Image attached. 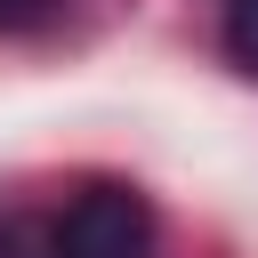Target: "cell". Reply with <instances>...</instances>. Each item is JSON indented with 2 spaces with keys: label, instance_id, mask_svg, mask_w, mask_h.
<instances>
[{
  "label": "cell",
  "instance_id": "obj_1",
  "mask_svg": "<svg viewBox=\"0 0 258 258\" xmlns=\"http://www.w3.org/2000/svg\"><path fill=\"white\" fill-rule=\"evenodd\" d=\"M56 250L64 258H153V202L121 177H89L56 210Z\"/></svg>",
  "mask_w": 258,
  "mask_h": 258
},
{
  "label": "cell",
  "instance_id": "obj_4",
  "mask_svg": "<svg viewBox=\"0 0 258 258\" xmlns=\"http://www.w3.org/2000/svg\"><path fill=\"white\" fill-rule=\"evenodd\" d=\"M48 8H56V0H0V32H32Z\"/></svg>",
  "mask_w": 258,
  "mask_h": 258
},
{
  "label": "cell",
  "instance_id": "obj_3",
  "mask_svg": "<svg viewBox=\"0 0 258 258\" xmlns=\"http://www.w3.org/2000/svg\"><path fill=\"white\" fill-rule=\"evenodd\" d=\"M226 56L258 81V0H226Z\"/></svg>",
  "mask_w": 258,
  "mask_h": 258
},
{
  "label": "cell",
  "instance_id": "obj_2",
  "mask_svg": "<svg viewBox=\"0 0 258 258\" xmlns=\"http://www.w3.org/2000/svg\"><path fill=\"white\" fill-rule=\"evenodd\" d=\"M0 258H64L56 250V210H8L0 218Z\"/></svg>",
  "mask_w": 258,
  "mask_h": 258
}]
</instances>
